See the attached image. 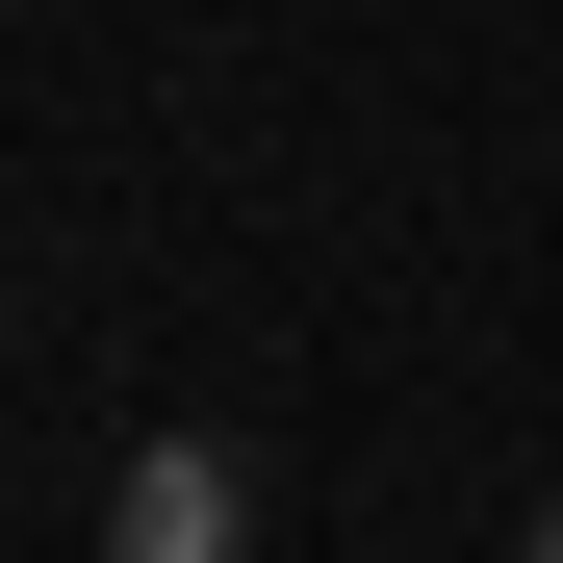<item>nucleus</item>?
Returning <instances> with one entry per match:
<instances>
[{
	"label": "nucleus",
	"instance_id": "obj_2",
	"mask_svg": "<svg viewBox=\"0 0 563 563\" xmlns=\"http://www.w3.org/2000/svg\"><path fill=\"white\" fill-rule=\"evenodd\" d=\"M512 563H563V512H538V538H512Z\"/></svg>",
	"mask_w": 563,
	"mask_h": 563
},
{
	"label": "nucleus",
	"instance_id": "obj_1",
	"mask_svg": "<svg viewBox=\"0 0 563 563\" xmlns=\"http://www.w3.org/2000/svg\"><path fill=\"white\" fill-rule=\"evenodd\" d=\"M103 563H256V461L231 435H154L129 487H103Z\"/></svg>",
	"mask_w": 563,
	"mask_h": 563
}]
</instances>
